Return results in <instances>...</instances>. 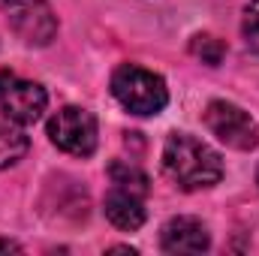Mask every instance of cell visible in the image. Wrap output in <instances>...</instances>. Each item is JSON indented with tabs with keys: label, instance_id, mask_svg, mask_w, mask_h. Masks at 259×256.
<instances>
[{
	"label": "cell",
	"instance_id": "30bf717a",
	"mask_svg": "<svg viewBox=\"0 0 259 256\" xmlns=\"http://www.w3.org/2000/svg\"><path fill=\"white\" fill-rule=\"evenodd\" d=\"M109 178H112V187H121V190H127V193H136V196H142V199L151 193L148 175H145L136 163H130V160L112 163V166H109Z\"/></svg>",
	"mask_w": 259,
	"mask_h": 256
},
{
	"label": "cell",
	"instance_id": "9c48e42d",
	"mask_svg": "<svg viewBox=\"0 0 259 256\" xmlns=\"http://www.w3.org/2000/svg\"><path fill=\"white\" fill-rule=\"evenodd\" d=\"M30 148V139L18 130V124L12 121H0V169L15 166Z\"/></svg>",
	"mask_w": 259,
	"mask_h": 256
},
{
	"label": "cell",
	"instance_id": "ba28073f",
	"mask_svg": "<svg viewBox=\"0 0 259 256\" xmlns=\"http://www.w3.org/2000/svg\"><path fill=\"white\" fill-rule=\"evenodd\" d=\"M103 211H106L109 223L118 226V229H124V232H136L145 223V199L136 196V193L121 190V187L109 190L106 202H103Z\"/></svg>",
	"mask_w": 259,
	"mask_h": 256
},
{
	"label": "cell",
	"instance_id": "8992f818",
	"mask_svg": "<svg viewBox=\"0 0 259 256\" xmlns=\"http://www.w3.org/2000/svg\"><path fill=\"white\" fill-rule=\"evenodd\" d=\"M12 27L27 46H49L58 33V18L52 15L46 0H39L27 6H12Z\"/></svg>",
	"mask_w": 259,
	"mask_h": 256
},
{
	"label": "cell",
	"instance_id": "8fae6325",
	"mask_svg": "<svg viewBox=\"0 0 259 256\" xmlns=\"http://www.w3.org/2000/svg\"><path fill=\"white\" fill-rule=\"evenodd\" d=\"M190 52H193L202 64L217 66L226 58V42L217 39V36H211V33H199V36H193V42H190Z\"/></svg>",
	"mask_w": 259,
	"mask_h": 256
},
{
	"label": "cell",
	"instance_id": "9a60e30c",
	"mask_svg": "<svg viewBox=\"0 0 259 256\" xmlns=\"http://www.w3.org/2000/svg\"><path fill=\"white\" fill-rule=\"evenodd\" d=\"M256 184H259V169H256Z\"/></svg>",
	"mask_w": 259,
	"mask_h": 256
},
{
	"label": "cell",
	"instance_id": "4fadbf2b",
	"mask_svg": "<svg viewBox=\"0 0 259 256\" xmlns=\"http://www.w3.org/2000/svg\"><path fill=\"white\" fill-rule=\"evenodd\" d=\"M0 250H3V253H9V250H12V253H21V247H18L15 241H3V238H0Z\"/></svg>",
	"mask_w": 259,
	"mask_h": 256
},
{
	"label": "cell",
	"instance_id": "5bb4252c",
	"mask_svg": "<svg viewBox=\"0 0 259 256\" xmlns=\"http://www.w3.org/2000/svg\"><path fill=\"white\" fill-rule=\"evenodd\" d=\"M3 3L12 9V6H27V3H39V0H3Z\"/></svg>",
	"mask_w": 259,
	"mask_h": 256
},
{
	"label": "cell",
	"instance_id": "5b68a950",
	"mask_svg": "<svg viewBox=\"0 0 259 256\" xmlns=\"http://www.w3.org/2000/svg\"><path fill=\"white\" fill-rule=\"evenodd\" d=\"M205 127L211 130L223 145L235 151H253L259 145V124L238 106L226 100H214L205 109Z\"/></svg>",
	"mask_w": 259,
	"mask_h": 256
},
{
	"label": "cell",
	"instance_id": "3957f363",
	"mask_svg": "<svg viewBox=\"0 0 259 256\" xmlns=\"http://www.w3.org/2000/svg\"><path fill=\"white\" fill-rule=\"evenodd\" d=\"M46 91L36 81H27L15 72H0V118L18 127H27L46 112Z\"/></svg>",
	"mask_w": 259,
	"mask_h": 256
},
{
	"label": "cell",
	"instance_id": "277c9868",
	"mask_svg": "<svg viewBox=\"0 0 259 256\" xmlns=\"http://www.w3.org/2000/svg\"><path fill=\"white\" fill-rule=\"evenodd\" d=\"M49 139L72 157H91L97 151V118L81 106H64L49 118Z\"/></svg>",
	"mask_w": 259,
	"mask_h": 256
},
{
	"label": "cell",
	"instance_id": "7c38bea8",
	"mask_svg": "<svg viewBox=\"0 0 259 256\" xmlns=\"http://www.w3.org/2000/svg\"><path fill=\"white\" fill-rule=\"evenodd\" d=\"M241 30H244V39H247V46H250V49L259 55V0H250V6L244 9Z\"/></svg>",
	"mask_w": 259,
	"mask_h": 256
},
{
	"label": "cell",
	"instance_id": "52a82bcc",
	"mask_svg": "<svg viewBox=\"0 0 259 256\" xmlns=\"http://www.w3.org/2000/svg\"><path fill=\"white\" fill-rule=\"evenodd\" d=\"M160 247L166 253H205L211 247V235L205 229V223H199L196 217H172L163 232H160Z\"/></svg>",
	"mask_w": 259,
	"mask_h": 256
},
{
	"label": "cell",
	"instance_id": "6da1fadb",
	"mask_svg": "<svg viewBox=\"0 0 259 256\" xmlns=\"http://www.w3.org/2000/svg\"><path fill=\"white\" fill-rule=\"evenodd\" d=\"M163 169L166 175L181 187V190L193 193L214 187L223 178V160L220 154L199 142L190 133H172L163 145Z\"/></svg>",
	"mask_w": 259,
	"mask_h": 256
},
{
	"label": "cell",
	"instance_id": "7a4b0ae2",
	"mask_svg": "<svg viewBox=\"0 0 259 256\" xmlns=\"http://www.w3.org/2000/svg\"><path fill=\"white\" fill-rule=\"evenodd\" d=\"M112 94L130 115H139V118L160 115L166 109V103H169V91H166L163 75L136 64H124L115 69Z\"/></svg>",
	"mask_w": 259,
	"mask_h": 256
}]
</instances>
